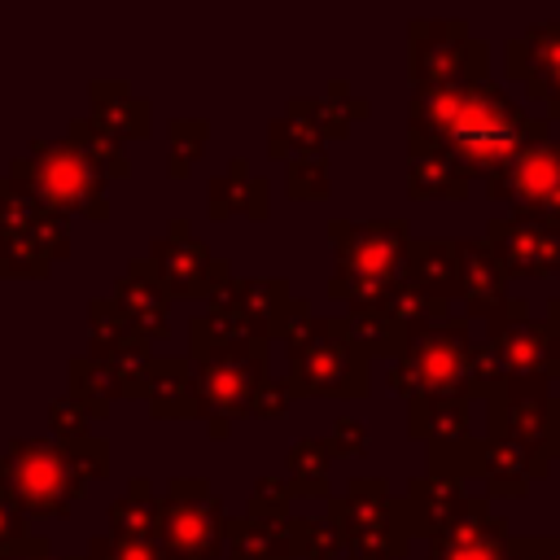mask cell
<instances>
[{
	"mask_svg": "<svg viewBox=\"0 0 560 560\" xmlns=\"http://www.w3.org/2000/svg\"><path fill=\"white\" fill-rule=\"evenodd\" d=\"M22 560H83V556H52L48 538H44V534H35V538L26 542V556H22Z\"/></svg>",
	"mask_w": 560,
	"mask_h": 560,
	"instance_id": "obj_39",
	"label": "cell"
},
{
	"mask_svg": "<svg viewBox=\"0 0 560 560\" xmlns=\"http://www.w3.org/2000/svg\"><path fill=\"white\" fill-rule=\"evenodd\" d=\"M192 363V394L197 416L214 420V438H228V420L245 416L258 385L267 381V341L254 337H228L214 350L188 359Z\"/></svg>",
	"mask_w": 560,
	"mask_h": 560,
	"instance_id": "obj_6",
	"label": "cell"
},
{
	"mask_svg": "<svg viewBox=\"0 0 560 560\" xmlns=\"http://www.w3.org/2000/svg\"><path fill=\"white\" fill-rule=\"evenodd\" d=\"M140 394H144V402H149L158 416H166V420L197 416L192 363H188V359H149L144 381H140Z\"/></svg>",
	"mask_w": 560,
	"mask_h": 560,
	"instance_id": "obj_14",
	"label": "cell"
},
{
	"mask_svg": "<svg viewBox=\"0 0 560 560\" xmlns=\"http://www.w3.org/2000/svg\"><path fill=\"white\" fill-rule=\"evenodd\" d=\"M88 315H92V354H114V350H127L136 341H144L131 319L118 311L114 298H92L88 302Z\"/></svg>",
	"mask_w": 560,
	"mask_h": 560,
	"instance_id": "obj_26",
	"label": "cell"
},
{
	"mask_svg": "<svg viewBox=\"0 0 560 560\" xmlns=\"http://www.w3.org/2000/svg\"><path fill=\"white\" fill-rule=\"evenodd\" d=\"M83 560H166V551H162L158 538H109V534H96L88 542Z\"/></svg>",
	"mask_w": 560,
	"mask_h": 560,
	"instance_id": "obj_32",
	"label": "cell"
},
{
	"mask_svg": "<svg viewBox=\"0 0 560 560\" xmlns=\"http://www.w3.org/2000/svg\"><path fill=\"white\" fill-rule=\"evenodd\" d=\"M289 542H293V560H332L337 556V534L328 521L289 516Z\"/></svg>",
	"mask_w": 560,
	"mask_h": 560,
	"instance_id": "obj_31",
	"label": "cell"
},
{
	"mask_svg": "<svg viewBox=\"0 0 560 560\" xmlns=\"http://www.w3.org/2000/svg\"><path fill=\"white\" fill-rule=\"evenodd\" d=\"M35 534L26 529V516H18L13 508L0 503V556H26V542Z\"/></svg>",
	"mask_w": 560,
	"mask_h": 560,
	"instance_id": "obj_36",
	"label": "cell"
},
{
	"mask_svg": "<svg viewBox=\"0 0 560 560\" xmlns=\"http://www.w3.org/2000/svg\"><path fill=\"white\" fill-rule=\"evenodd\" d=\"M158 542L166 560H219L228 547L223 499L201 477H175L162 494Z\"/></svg>",
	"mask_w": 560,
	"mask_h": 560,
	"instance_id": "obj_8",
	"label": "cell"
},
{
	"mask_svg": "<svg viewBox=\"0 0 560 560\" xmlns=\"http://www.w3.org/2000/svg\"><path fill=\"white\" fill-rule=\"evenodd\" d=\"M328 464H332V451L324 438H302L289 446L284 455V481L293 494H328Z\"/></svg>",
	"mask_w": 560,
	"mask_h": 560,
	"instance_id": "obj_22",
	"label": "cell"
},
{
	"mask_svg": "<svg viewBox=\"0 0 560 560\" xmlns=\"http://www.w3.org/2000/svg\"><path fill=\"white\" fill-rule=\"evenodd\" d=\"M529 122L486 83L420 88L411 101V153H438L451 166L486 171L521 153Z\"/></svg>",
	"mask_w": 560,
	"mask_h": 560,
	"instance_id": "obj_1",
	"label": "cell"
},
{
	"mask_svg": "<svg viewBox=\"0 0 560 560\" xmlns=\"http://www.w3.org/2000/svg\"><path fill=\"white\" fill-rule=\"evenodd\" d=\"M468 381V346L464 328L455 324H433L407 337V350L394 363V385L402 394L420 398H455V389Z\"/></svg>",
	"mask_w": 560,
	"mask_h": 560,
	"instance_id": "obj_9",
	"label": "cell"
},
{
	"mask_svg": "<svg viewBox=\"0 0 560 560\" xmlns=\"http://www.w3.org/2000/svg\"><path fill=\"white\" fill-rule=\"evenodd\" d=\"M284 192L293 201L328 197V158L324 153H293L284 166Z\"/></svg>",
	"mask_w": 560,
	"mask_h": 560,
	"instance_id": "obj_30",
	"label": "cell"
},
{
	"mask_svg": "<svg viewBox=\"0 0 560 560\" xmlns=\"http://www.w3.org/2000/svg\"><path fill=\"white\" fill-rule=\"evenodd\" d=\"M267 153L284 162L293 153H324V127L315 118V101H289V109L267 122Z\"/></svg>",
	"mask_w": 560,
	"mask_h": 560,
	"instance_id": "obj_17",
	"label": "cell"
},
{
	"mask_svg": "<svg viewBox=\"0 0 560 560\" xmlns=\"http://www.w3.org/2000/svg\"><path fill=\"white\" fill-rule=\"evenodd\" d=\"M52 210H44L18 179L0 175V241H13V236H31Z\"/></svg>",
	"mask_w": 560,
	"mask_h": 560,
	"instance_id": "obj_25",
	"label": "cell"
},
{
	"mask_svg": "<svg viewBox=\"0 0 560 560\" xmlns=\"http://www.w3.org/2000/svg\"><path fill=\"white\" fill-rule=\"evenodd\" d=\"M490 525H494V521H481V512L468 508L464 516H455L451 525L438 529L429 560H508L503 538H499Z\"/></svg>",
	"mask_w": 560,
	"mask_h": 560,
	"instance_id": "obj_15",
	"label": "cell"
},
{
	"mask_svg": "<svg viewBox=\"0 0 560 560\" xmlns=\"http://www.w3.org/2000/svg\"><path fill=\"white\" fill-rule=\"evenodd\" d=\"M228 560H293V542H289V521L276 525V521H254V516H241V521H228V547H223Z\"/></svg>",
	"mask_w": 560,
	"mask_h": 560,
	"instance_id": "obj_18",
	"label": "cell"
},
{
	"mask_svg": "<svg viewBox=\"0 0 560 560\" xmlns=\"http://www.w3.org/2000/svg\"><path fill=\"white\" fill-rule=\"evenodd\" d=\"M289 346V398H363L368 394V354L341 332L337 319H315L302 298L284 319Z\"/></svg>",
	"mask_w": 560,
	"mask_h": 560,
	"instance_id": "obj_2",
	"label": "cell"
},
{
	"mask_svg": "<svg viewBox=\"0 0 560 560\" xmlns=\"http://www.w3.org/2000/svg\"><path fill=\"white\" fill-rule=\"evenodd\" d=\"M144 258H149L158 284L166 289V298H214L232 280L228 258H214L210 245L192 236L188 219H175L171 232L158 236Z\"/></svg>",
	"mask_w": 560,
	"mask_h": 560,
	"instance_id": "obj_10",
	"label": "cell"
},
{
	"mask_svg": "<svg viewBox=\"0 0 560 560\" xmlns=\"http://www.w3.org/2000/svg\"><path fill=\"white\" fill-rule=\"evenodd\" d=\"M385 481L359 477L328 503V525L350 560H394L407 547V508L385 494Z\"/></svg>",
	"mask_w": 560,
	"mask_h": 560,
	"instance_id": "obj_7",
	"label": "cell"
},
{
	"mask_svg": "<svg viewBox=\"0 0 560 560\" xmlns=\"http://www.w3.org/2000/svg\"><path fill=\"white\" fill-rule=\"evenodd\" d=\"M468 175L438 153H411V192L416 197H464Z\"/></svg>",
	"mask_w": 560,
	"mask_h": 560,
	"instance_id": "obj_27",
	"label": "cell"
},
{
	"mask_svg": "<svg viewBox=\"0 0 560 560\" xmlns=\"http://www.w3.org/2000/svg\"><path fill=\"white\" fill-rule=\"evenodd\" d=\"M166 136H171V179H184L201 162L206 140H210V127L201 118H175L166 127Z\"/></svg>",
	"mask_w": 560,
	"mask_h": 560,
	"instance_id": "obj_29",
	"label": "cell"
},
{
	"mask_svg": "<svg viewBox=\"0 0 560 560\" xmlns=\"http://www.w3.org/2000/svg\"><path fill=\"white\" fill-rule=\"evenodd\" d=\"M109 298L118 302V311L131 319V328H136L144 341H158V337L171 332V319H166L171 298H166V289L158 284L149 258H131V262H127V276L114 284Z\"/></svg>",
	"mask_w": 560,
	"mask_h": 560,
	"instance_id": "obj_12",
	"label": "cell"
},
{
	"mask_svg": "<svg viewBox=\"0 0 560 560\" xmlns=\"http://www.w3.org/2000/svg\"><path fill=\"white\" fill-rule=\"evenodd\" d=\"M48 420H52L57 442L92 438V416H88V407H79L70 394H61V398H52V402H48Z\"/></svg>",
	"mask_w": 560,
	"mask_h": 560,
	"instance_id": "obj_34",
	"label": "cell"
},
{
	"mask_svg": "<svg viewBox=\"0 0 560 560\" xmlns=\"http://www.w3.org/2000/svg\"><path fill=\"white\" fill-rule=\"evenodd\" d=\"M66 140L83 153V162H88L101 179H127V175H131V162H127L122 144H118L114 136L96 131L88 118H74V122H70V131H66Z\"/></svg>",
	"mask_w": 560,
	"mask_h": 560,
	"instance_id": "obj_23",
	"label": "cell"
},
{
	"mask_svg": "<svg viewBox=\"0 0 560 560\" xmlns=\"http://www.w3.org/2000/svg\"><path fill=\"white\" fill-rule=\"evenodd\" d=\"M70 446V459H74V468H79V477L83 481H96V477H105L109 472V442L105 438H79V442H66Z\"/></svg>",
	"mask_w": 560,
	"mask_h": 560,
	"instance_id": "obj_35",
	"label": "cell"
},
{
	"mask_svg": "<svg viewBox=\"0 0 560 560\" xmlns=\"http://www.w3.org/2000/svg\"><path fill=\"white\" fill-rule=\"evenodd\" d=\"M289 499H293L289 481H280V477H258V481H254V494H249V512H245V516L284 525V521H289Z\"/></svg>",
	"mask_w": 560,
	"mask_h": 560,
	"instance_id": "obj_33",
	"label": "cell"
},
{
	"mask_svg": "<svg viewBox=\"0 0 560 560\" xmlns=\"http://www.w3.org/2000/svg\"><path fill=\"white\" fill-rule=\"evenodd\" d=\"M459 280H464V298L468 306L486 311L490 302H499L503 284H499V267L486 249H472V245H459Z\"/></svg>",
	"mask_w": 560,
	"mask_h": 560,
	"instance_id": "obj_28",
	"label": "cell"
},
{
	"mask_svg": "<svg viewBox=\"0 0 560 560\" xmlns=\"http://www.w3.org/2000/svg\"><path fill=\"white\" fill-rule=\"evenodd\" d=\"M341 324V332L372 359V354H402L407 350V328L381 306V311H350L346 319H337Z\"/></svg>",
	"mask_w": 560,
	"mask_h": 560,
	"instance_id": "obj_21",
	"label": "cell"
},
{
	"mask_svg": "<svg viewBox=\"0 0 560 560\" xmlns=\"http://www.w3.org/2000/svg\"><path fill=\"white\" fill-rule=\"evenodd\" d=\"M332 254H337V276L328 293L337 302H350V311H381L385 298L402 284V262H407V223H328Z\"/></svg>",
	"mask_w": 560,
	"mask_h": 560,
	"instance_id": "obj_3",
	"label": "cell"
},
{
	"mask_svg": "<svg viewBox=\"0 0 560 560\" xmlns=\"http://www.w3.org/2000/svg\"><path fill=\"white\" fill-rule=\"evenodd\" d=\"M411 433L433 438V451L464 438V407L455 398H416L411 402Z\"/></svg>",
	"mask_w": 560,
	"mask_h": 560,
	"instance_id": "obj_24",
	"label": "cell"
},
{
	"mask_svg": "<svg viewBox=\"0 0 560 560\" xmlns=\"http://www.w3.org/2000/svg\"><path fill=\"white\" fill-rule=\"evenodd\" d=\"M0 560H22V556H0Z\"/></svg>",
	"mask_w": 560,
	"mask_h": 560,
	"instance_id": "obj_40",
	"label": "cell"
},
{
	"mask_svg": "<svg viewBox=\"0 0 560 560\" xmlns=\"http://www.w3.org/2000/svg\"><path fill=\"white\" fill-rule=\"evenodd\" d=\"M324 442H328L332 459H337V455H363L368 433H363V424H359V420H337V429H332Z\"/></svg>",
	"mask_w": 560,
	"mask_h": 560,
	"instance_id": "obj_38",
	"label": "cell"
},
{
	"mask_svg": "<svg viewBox=\"0 0 560 560\" xmlns=\"http://www.w3.org/2000/svg\"><path fill=\"white\" fill-rule=\"evenodd\" d=\"M66 372H70V398H74L79 407H88L92 420H101V416L114 407V398H127V389L118 385V376H114L101 359H92V354L70 359Z\"/></svg>",
	"mask_w": 560,
	"mask_h": 560,
	"instance_id": "obj_20",
	"label": "cell"
},
{
	"mask_svg": "<svg viewBox=\"0 0 560 560\" xmlns=\"http://www.w3.org/2000/svg\"><path fill=\"white\" fill-rule=\"evenodd\" d=\"M206 206L210 219H228V214H249V219H267V179L249 175L245 158L228 162V175H219L206 188Z\"/></svg>",
	"mask_w": 560,
	"mask_h": 560,
	"instance_id": "obj_16",
	"label": "cell"
},
{
	"mask_svg": "<svg viewBox=\"0 0 560 560\" xmlns=\"http://www.w3.org/2000/svg\"><path fill=\"white\" fill-rule=\"evenodd\" d=\"M162 521V494H153L149 481H131L114 503H109V538H158Z\"/></svg>",
	"mask_w": 560,
	"mask_h": 560,
	"instance_id": "obj_19",
	"label": "cell"
},
{
	"mask_svg": "<svg viewBox=\"0 0 560 560\" xmlns=\"http://www.w3.org/2000/svg\"><path fill=\"white\" fill-rule=\"evenodd\" d=\"M9 179H18L57 219H66V214L109 219L105 179L83 162V153L70 140L31 144V153H22V158L9 162Z\"/></svg>",
	"mask_w": 560,
	"mask_h": 560,
	"instance_id": "obj_5",
	"label": "cell"
},
{
	"mask_svg": "<svg viewBox=\"0 0 560 560\" xmlns=\"http://www.w3.org/2000/svg\"><path fill=\"white\" fill-rule=\"evenodd\" d=\"M83 486L70 446L57 438H13L0 455V503L18 516H61Z\"/></svg>",
	"mask_w": 560,
	"mask_h": 560,
	"instance_id": "obj_4",
	"label": "cell"
},
{
	"mask_svg": "<svg viewBox=\"0 0 560 560\" xmlns=\"http://www.w3.org/2000/svg\"><path fill=\"white\" fill-rule=\"evenodd\" d=\"M284 407H289V385H284V381H271V376H267V381L258 385L254 402H249V416H267V420H271V416H280Z\"/></svg>",
	"mask_w": 560,
	"mask_h": 560,
	"instance_id": "obj_37",
	"label": "cell"
},
{
	"mask_svg": "<svg viewBox=\"0 0 560 560\" xmlns=\"http://www.w3.org/2000/svg\"><path fill=\"white\" fill-rule=\"evenodd\" d=\"M88 122L96 131L114 136L118 144H127V140H144L149 136L153 109H149V101L131 96L127 79H92V114H88Z\"/></svg>",
	"mask_w": 560,
	"mask_h": 560,
	"instance_id": "obj_13",
	"label": "cell"
},
{
	"mask_svg": "<svg viewBox=\"0 0 560 560\" xmlns=\"http://www.w3.org/2000/svg\"><path fill=\"white\" fill-rule=\"evenodd\" d=\"M293 311V293L284 276H232L214 298L210 315H219L236 337L271 341L284 332V319Z\"/></svg>",
	"mask_w": 560,
	"mask_h": 560,
	"instance_id": "obj_11",
	"label": "cell"
}]
</instances>
